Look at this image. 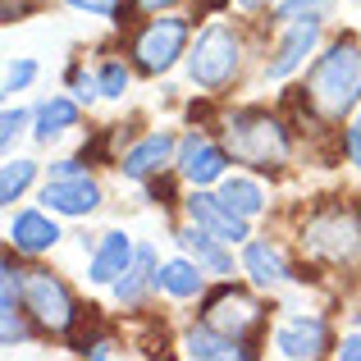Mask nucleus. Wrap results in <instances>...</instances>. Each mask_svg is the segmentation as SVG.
Masks as SVG:
<instances>
[{"label":"nucleus","mask_w":361,"mask_h":361,"mask_svg":"<svg viewBox=\"0 0 361 361\" xmlns=\"http://www.w3.org/2000/svg\"><path fill=\"white\" fill-rule=\"evenodd\" d=\"M302 106L320 123H348L361 110V42L357 37H334L316 51L302 82Z\"/></svg>","instance_id":"obj_1"},{"label":"nucleus","mask_w":361,"mask_h":361,"mask_svg":"<svg viewBox=\"0 0 361 361\" xmlns=\"http://www.w3.org/2000/svg\"><path fill=\"white\" fill-rule=\"evenodd\" d=\"M220 142L229 147L233 165H247L252 174H279L293 160V137L283 128V119L261 106L229 110L220 119Z\"/></svg>","instance_id":"obj_2"},{"label":"nucleus","mask_w":361,"mask_h":361,"mask_svg":"<svg viewBox=\"0 0 361 361\" xmlns=\"http://www.w3.org/2000/svg\"><path fill=\"white\" fill-rule=\"evenodd\" d=\"M183 73L202 92H224L243 73V32L229 23H206L183 55Z\"/></svg>","instance_id":"obj_3"},{"label":"nucleus","mask_w":361,"mask_h":361,"mask_svg":"<svg viewBox=\"0 0 361 361\" xmlns=\"http://www.w3.org/2000/svg\"><path fill=\"white\" fill-rule=\"evenodd\" d=\"M23 311L32 320V329L46 338H64L78 325V298H73V288L60 274H51L46 265L23 270Z\"/></svg>","instance_id":"obj_4"},{"label":"nucleus","mask_w":361,"mask_h":361,"mask_svg":"<svg viewBox=\"0 0 361 361\" xmlns=\"http://www.w3.org/2000/svg\"><path fill=\"white\" fill-rule=\"evenodd\" d=\"M188 46H192V23L183 14H147V23L133 32V69L147 73V78H160L174 64H183Z\"/></svg>","instance_id":"obj_5"},{"label":"nucleus","mask_w":361,"mask_h":361,"mask_svg":"<svg viewBox=\"0 0 361 361\" xmlns=\"http://www.w3.org/2000/svg\"><path fill=\"white\" fill-rule=\"evenodd\" d=\"M302 252L316 261L343 265L361 252V220L343 206H316L302 220Z\"/></svg>","instance_id":"obj_6"},{"label":"nucleus","mask_w":361,"mask_h":361,"mask_svg":"<svg viewBox=\"0 0 361 361\" xmlns=\"http://www.w3.org/2000/svg\"><path fill=\"white\" fill-rule=\"evenodd\" d=\"M183 220H192L197 229L215 233V238L229 243V247H243L247 238H252V220L233 211L220 192H206V188H188V197H183Z\"/></svg>","instance_id":"obj_7"},{"label":"nucleus","mask_w":361,"mask_h":361,"mask_svg":"<svg viewBox=\"0 0 361 361\" xmlns=\"http://www.w3.org/2000/svg\"><path fill=\"white\" fill-rule=\"evenodd\" d=\"M233 156L224 142L206 137V133H183L178 137V156H174V174L183 178L188 188H211L229 174Z\"/></svg>","instance_id":"obj_8"},{"label":"nucleus","mask_w":361,"mask_h":361,"mask_svg":"<svg viewBox=\"0 0 361 361\" xmlns=\"http://www.w3.org/2000/svg\"><path fill=\"white\" fill-rule=\"evenodd\" d=\"M320 37H325V23H320V18L283 23L270 60H265V78L270 82H288L298 69H307V60H316V51H320Z\"/></svg>","instance_id":"obj_9"},{"label":"nucleus","mask_w":361,"mask_h":361,"mask_svg":"<svg viewBox=\"0 0 361 361\" xmlns=\"http://www.w3.org/2000/svg\"><path fill=\"white\" fill-rule=\"evenodd\" d=\"M202 320L215 325V329H224V334H233V338H252L256 329H261V320H265V307L247 288H229V283H224L220 293L206 298Z\"/></svg>","instance_id":"obj_10"},{"label":"nucleus","mask_w":361,"mask_h":361,"mask_svg":"<svg viewBox=\"0 0 361 361\" xmlns=\"http://www.w3.org/2000/svg\"><path fill=\"white\" fill-rule=\"evenodd\" d=\"M37 202L46 211L64 215V220H82V215H92L101 206V183L87 169H78V174H51L42 183V192H37Z\"/></svg>","instance_id":"obj_11"},{"label":"nucleus","mask_w":361,"mask_h":361,"mask_svg":"<svg viewBox=\"0 0 361 361\" xmlns=\"http://www.w3.org/2000/svg\"><path fill=\"white\" fill-rule=\"evenodd\" d=\"M174 156H178V137L169 128H156V133H147V137H137L119 156V174L128 178V183H151L156 174H165V169L174 165Z\"/></svg>","instance_id":"obj_12"},{"label":"nucleus","mask_w":361,"mask_h":361,"mask_svg":"<svg viewBox=\"0 0 361 361\" xmlns=\"http://www.w3.org/2000/svg\"><path fill=\"white\" fill-rule=\"evenodd\" d=\"M274 353L288 361H316L325 353H334V338H329L325 316H288L274 329Z\"/></svg>","instance_id":"obj_13"},{"label":"nucleus","mask_w":361,"mask_h":361,"mask_svg":"<svg viewBox=\"0 0 361 361\" xmlns=\"http://www.w3.org/2000/svg\"><path fill=\"white\" fill-rule=\"evenodd\" d=\"M9 247H14L18 256H46L55 252V243L64 238L60 224H55V211H14L9 215V229H5Z\"/></svg>","instance_id":"obj_14"},{"label":"nucleus","mask_w":361,"mask_h":361,"mask_svg":"<svg viewBox=\"0 0 361 361\" xmlns=\"http://www.w3.org/2000/svg\"><path fill=\"white\" fill-rule=\"evenodd\" d=\"M238 265H243L247 279H252V288H265V293L283 288V283L293 279V270H288V261H283L279 243H270V238H247Z\"/></svg>","instance_id":"obj_15"},{"label":"nucleus","mask_w":361,"mask_h":361,"mask_svg":"<svg viewBox=\"0 0 361 361\" xmlns=\"http://www.w3.org/2000/svg\"><path fill=\"white\" fill-rule=\"evenodd\" d=\"M156 274H160L156 247H151V243H137V252H133V265L119 274L115 283H110V293H115L119 307H142V302H147V293H160Z\"/></svg>","instance_id":"obj_16"},{"label":"nucleus","mask_w":361,"mask_h":361,"mask_svg":"<svg viewBox=\"0 0 361 361\" xmlns=\"http://www.w3.org/2000/svg\"><path fill=\"white\" fill-rule=\"evenodd\" d=\"M174 243L183 247V252L192 256V261L202 265L206 274H215V279H229V274H233V252H229V243H220L215 233L197 229L192 220H183V224L174 229Z\"/></svg>","instance_id":"obj_17"},{"label":"nucleus","mask_w":361,"mask_h":361,"mask_svg":"<svg viewBox=\"0 0 361 361\" xmlns=\"http://www.w3.org/2000/svg\"><path fill=\"white\" fill-rule=\"evenodd\" d=\"M133 252H137V243H133L123 229L101 233V243L92 247V261H87V279L101 283V288H110V283L133 265Z\"/></svg>","instance_id":"obj_18"},{"label":"nucleus","mask_w":361,"mask_h":361,"mask_svg":"<svg viewBox=\"0 0 361 361\" xmlns=\"http://www.w3.org/2000/svg\"><path fill=\"white\" fill-rule=\"evenodd\" d=\"M183 353L197 361H233V357H256V348H252V338H233L202 320V325H192L183 334Z\"/></svg>","instance_id":"obj_19"},{"label":"nucleus","mask_w":361,"mask_h":361,"mask_svg":"<svg viewBox=\"0 0 361 361\" xmlns=\"http://www.w3.org/2000/svg\"><path fill=\"white\" fill-rule=\"evenodd\" d=\"M78 119H82V101L73 97V92L69 97H46V101L32 106V137L51 142V137H60V133L78 128Z\"/></svg>","instance_id":"obj_20"},{"label":"nucleus","mask_w":361,"mask_h":361,"mask_svg":"<svg viewBox=\"0 0 361 361\" xmlns=\"http://www.w3.org/2000/svg\"><path fill=\"white\" fill-rule=\"evenodd\" d=\"M156 283H160V293H169L174 302H192V298H202V293H206V270L183 252V256H174V261L160 265Z\"/></svg>","instance_id":"obj_21"},{"label":"nucleus","mask_w":361,"mask_h":361,"mask_svg":"<svg viewBox=\"0 0 361 361\" xmlns=\"http://www.w3.org/2000/svg\"><path fill=\"white\" fill-rule=\"evenodd\" d=\"M215 188H220V197L238 215H247V220H256V215L265 211V202H270V197H265V188H261V178H252V174H224Z\"/></svg>","instance_id":"obj_22"},{"label":"nucleus","mask_w":361,"mask_h":361,"mask_svg":"<svg viewBox=\"0 0 361 361\" xmlns=\"http://www.w3.org/2000/svg\"><path fill=\"white\" fill-rule=\"evenodd\" d=\"M37 160H27V156H9L5 165H0V206H14L18 197L27 192V188L37 183Z\"/></svg>","instance_id":"obj_23"},{"label":"nucleus","mask_w":361,"mask_h":361,"mask_svg":"<svg viewBox=\"0 0 361 361\" xmlns=\"http://www.w3.org/2000/svg\"><path fill=\"white\" fill-rule=\"evenodd\" d=\"M338 0H274V23H298V18H320L325 23L329 14H334Z\"/></svg>","instance_id":"obj_24"},{"label":"nucleus","mask_w":361,"mask_h":361,"mask_svg":"<svg viewBox=\"0 0 361 361\" xmlns=\"http://www.w3.org/2000/svg\"><path fill=\"white\" fill-rule=\"evenodd\" d=\"M97 78H101V97L106 101H123L128 97V82H133V69L123 60H101Z\"/></svg>","instance_id":"obj_25"},{"label":"nucleus","mask_w":361,"mask_h":361,"mask_svg":"<svg viewBox=\"0 0 361 361\" xmlns=\"http://www.w3.org/2000/svg\"><path fill=\"white\" fill-rule=\"evenodd\" d=\"M64 82H69V92L82 101V106H92V101L101 97V78L92 69H82V64H69V73H64Z\"/></svg>","instance_id":"obj_26"},{"label":"nucleus","mask_w":361,"mask_h":361,"mask_svg":"<svg viewBox=\"0 0 361 361\" xmlns=\"http://www.w3.org/2000/svg\"><path fill=\"white\" fill-rule=\"evenodd\" d=\"M32 128V110H23V106H9L5 115H0V147H14L18 137H23V133Z\"/></svg>","instance_id":"obj_27"},{"label":"nucleus","mask_w":361,"mask_h":361,"mask_svg":"<svg viewBox=\"0 0 361 361\" xmlns=\"http://www.w3.org/2000/svg\"><path fill=\"white\" fill-rule=\"evenodd\" d=\"M133 0H69V9H78V14H92V18H106V23H119L123 14H128Z\"/></svg>","instance_id":"obj_28"},{"label":"nucleus","mask_w":361,"mask_h":361,"mask_svg":"<svg viewBox=\"0 0 361 361\" xmlns=\"http://www.w3.org/2000/svg\"><path fill=\"white\" fill-rule=\"evenodd\" d=\"M37 73H42V64H37V60H14L5 69V92H9V97H14V92H27L37 82Z\"/></svg>","instance_id":"obj_29"},{"label":"nucleus","mask_w":361,"mask_h":361,"mask_svg":"<svg viewBox=\"0 0 361 361\" xmlns=\"http://www.w3.org/2000/svg\"><path fill=\"white\" fill-rule=\"evenodd\" d=\"M343 151H348V160L361 169V110L348 119V128H343Z\"/></svg>","instance_id":"obj_30"},{"label":"nucleus","mask_w":361,"mask_h":361,"mask_svg":"<svg viewBox=\"0 0 361 361\" xmlns=\"http://www.w3.org/2000/svg\"><path fill=\"white\" fill-rule=\"evenodd\" d=\"M334 357H343V361H361V334H343L334 343Z\"/></svg>","instance_id":"obj_31"},{"label":"nucleus","mask_w":361,"mask_h":361,"mask_svg":"<svg viewBox=\"0 0 361 361\" xmlns=\"http://www.w3.org/2000/svg\"><path fill=\"white\" fill-rule=\"evenodd\" d=\"M82 357H115V338H92V343L78 348Z\"/></svg>","instance_id":"obj_32"},{"label":"nucleus","mask_w":361,"mask_h":361,"mask_svg":"<svg viewBox=\"0 0 361 361\" xmlns=\"http://www.w3.org/2000/svg\"><path fill=\"white\" fill-rule=\"evenodd\" d=\"M178 0H133V9L137 14H165V9H174Z\"/></svg>","instance_id":"obj_33"},{"label":"nucleus","mask_w":361,"mask_h":361,"mask_svg":"<svg viewBox=\"0 0 361 361\" xmlns=\"http://www.w3.org/2000/svg\"><path fill=\"white\" fill-rule=\"evenodd\" d=\"M78 169H82L78 156H64V160H55V165H51V174H78Z\"/></svg>","instance_id":"obj_34"},{"label":"nucleus","mask_w":361,"mask_h":361,"mask_svg":"<svg viewBox=\"0 0 361 361\" xmlns=\"http://www.w3.org/2000/svg\"><path fill=\"white\" fill-rule=\"evenodd\" d=\"M243 14H261V9H274V0H238Z\"/></svg>","instance_id":"obj_35"},{"label":"nucleus","mask_w":361,"mask_h":361,"mask_svg":"<svg viewBox=\"0 0 361 361\" xmlns=\"http://www.w3.org/2000/svg\"><path fill=\"white\" fill-rule=\"evenodd\" d=\"M357 220H361V206H357Z\"/></svg>","instance_id":"obj_36"}]
</instances>
